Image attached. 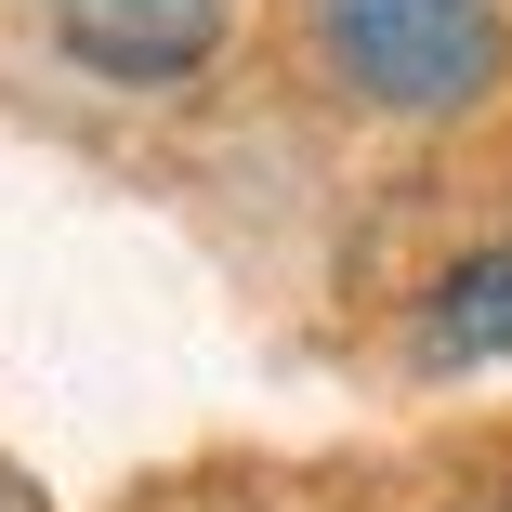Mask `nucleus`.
<instances>
[{
  "label": "nucleus",
  "instance_id": "2",
  "mask_svg": "<svg viewBox=\"0 0 512 512\" xmlns=\"http://www.w3.org/2000/svg\"><path fill=\"white\" fill-rule=\"evenodd\" d=\"M40 14H53L66 66L119 79V92H171V79H197V66L224 53V14H237V0H40Z\"/></svg>",
  "mask_w": 512,
  "mask_h": 512
},
{
  "label": "nucleus",
  "instance_id": "3",
  "mask_svg": "<svg viewBox=\"0 0 512 512\" xmlns=\"http://www.w3.org/2000/svg\"><path fill=\"white\" fill-rule=\"evenodd\" d=\"M421 355L434 368H512V250H473L421 302Z\"/></svg>",
  "mask_w": 512,
  "mask_h": 512
},
{
  "label": "nucleus",
  "instance_id": "1",
  "mask_svg": "<svg viewBox=\"0 0 512 512\" xmlns=\"http://www.w3.org/2000/svg\"><path fill=\"white\" fill-rule=\"evenodd\" d=\"M302 40H316L342 106L407 119V132H447V119L499 106V79H512L499 0H302Z\"/></svg>",
  "mask_w": 512,
  "mask_h": 512
}]
</instances>
